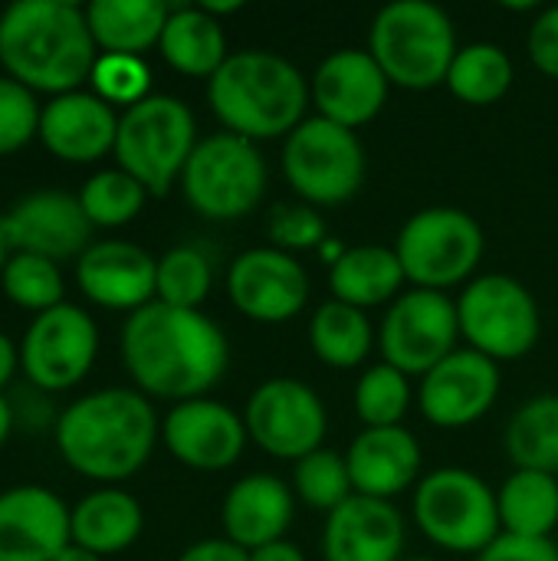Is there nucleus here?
<instances>
[{"label":"nucleus","instance_id":"obj_1","mask_svg":"<svg viewBox=\"0 0 558 561\" xmlns=\"http://www.w3.org/2000/svg\"><path fill=\"white\" fill-rule=\"evenodd\" d=\"M122 362L141 394L181 404L204 398L224 378L230 348L201 309L148 302L125 319Z\"/></svg>","mask_w":558,"mask_h":561},{"label":"nucleus","instance_id":"obj_2","mask_svg":"<svg viewBox=\"0 0 558 561\" xmlns=\"http://www.w3.org/2000/svg\"><path fill=\"white\" fill-rule=\"evenodd\" d=\"M95 49L86 7L69 0H16L0 13L3 76L30 92H76L95 69Z\"/></svg>","mask_w":558,"mask_h":561},{"label":"nucleus","instance_id":"obj_3","mask_svg":"<svg viewBox=\"0 0 558 561\" xmlns=\"http://www.w3.org/2000/svg\"><path fill=\"white\" fill-rule=\"evenodd\" d=\"M158 440L151 401L132 388H105L72 401L56 421L59 457L86 480L122 483L135 477Z\"/></svg>","mask_w":558,"mask_h":561},{"label":"nucleus","instance_id":"obj_4","mask_svg":"<svg viewBox=\"0 0 558 561\" xmlns=\"http://www.w3.org/2000/svg\"><path fill=\"white\" fill-rule=\"evenodd\" d=\"M207 102L220 125L240 138L289 135L309 105V82L280 53L243 49L207 79Z\"/></svg>","mask_w":558,"mask_h":561},{"label":"nucleus","instance_id":"obj_5","mask_svg":"<svg viewBox=\"0 0 558 561\" xmlns=\"http://www.w3.org/2000/svg\"><path fill=\"white\" fill-rule=\"evenodd\" d=\"M368 53L391 85L434 89L447 82L457 56V33L451 16L428 0H395L378 10L368 36Z\"/></svg>","mask_w":558,"mask_h":561},{"label":"nucleus","instance_id":"obj_6","mask_svg":"<svg viewBox=\"0 0 558 561\" xmlns=\"http://www.w3.org/2000/svg\"><path fill=\"white\" fill-rule=\"evenodd\" d=\"M197 148V128L191 108L174 95H148L118 115L115 158L148 194L161 197L184 174L187 158Z\"/></svg>","mask_w":558,"mask_h":561},{"label":"nucleus","instance_id":"obj_7","mask_svg":"<svg viewBox=\"0 0 558 561\" xmlns=\"http://www.w3.org/2000/svg\"><path fill=\"white\" fill-rule=\"evenodd\" d=\"M181 187L187 204L207 220H237L260 207L266 164L257 141L234 131L201 138L184 164Z\"/></svg>","mask_w":558,"mask_h":561},{"label":"nucleus","instance_id":"obj_8","mask_svg":"<svg viewBox=\"0 0 558 561\" xmlns=\"http://www.w3.org/2000/svg\"><path fill=\"white\" fill-rule=\"evenodd\" d=\"M414 523L447 552L480 556L503 536L497 493L460 467H444L421 480L414 493Z\"/></svg>","mask_w":558,"mask_h":561},{"label":"nucleus","instance_id":"obj_9","mask_svg":"<svg viewBox=\"0 0 558 561\" xmlns=\"http://www.w3.org/2000/svg\"><path fill=\"white\" fill-rule=\"evenodd\" d=\"M283 174L312 207L345 204L365 181V148L352 128L329 118H303L283 145Z\"/></svg>","mask_w":558,"mask_h":561},{"label":"nucleus","instance_id":"obj_10","mask_svg":"<svg viewBox=\"0 0 558 561\" xmlns=\"http://www.w3.org/2000/svg\"><path fill=\"white\" fill-rule=\"evenodd\" d=\"M395 253L405 279L444 293L474 276L483 256V230L460 207H428L401 227Z\"/></svg>","mask_w":558,"mask_h":561},{"label":"nucleus","instance_id":"obj_11","mask_svg":"<svg viewBox=\"0 0 558 561\" xmlns=\"http://www.w3.org/2000/svg\"><path fill=\"white\" fill-rule=\"evenodd\" d=\"M460 335L490 362H516L539 342V306L533 293L503 273L467 283L457 299Z\"/></svg>","mask_w":558,"mask_h":561},{"label":"nucleus","instance_id":"obj_12","mask_svg":"<svg viewBox=\"0 0 558 561\" xmlns=\"http://www.w3.org/2000/svg\"><path fill=\"white\" fill-rule=\"evenodd\" d=\"M457 302L434 289H408L391 302L382 322V355L385 365L401 375H428L457 352Z\"/></svg>","mask_w":558,"mask_h":561},{"label":"nucleus","instance_id":"obj_13","mask_svg":"<svg viewBox=\"0 0 558 561\" xmlns=\"http://www.w3.org/2000/svg\"><path fill=\"white\" fill-rule=\"evenodd\" d=\"M99 355V329L79 306L39 312L20 342V368L39 391L76 388Z\"/></svg>","mask_w":558,"mask_h":561},{"label":"nucleus","instance_id":"obj_14","mask_svg":"<svg viewBox=\"0 0 558 561\" xmlns=\"http://www.w3.org/2000/svg\"><path fill=\"white\" fill-rule=\"evenodd\" d=\"M247 434L276 460H303L322 447L329 421L319 394L296 378L260 385L243 411Z\"/></svg>","mask_w":558,"mask_h":561},{"label":"nucleus","instance_id":"obj_15","mask_svg":"<svg viewBox=\"0 0 558 561\" xmlns=\"http://www.w3.org/2000/svg\"><path fill=\"white\" fill-rule=\"evenodd\" d=\"M92 224L79 194L33 191L0 214V237L10 253H33L53 263L79 260L92 247Z\"/></svg>","mask_w":558,"mask_h":561},{"label":"nucleus","instance_id":"obj_16","mask_svg":"<svg viewBox=\"0 0 558 561\" xmlns=\"http://www.w3.org/2000/svg\"><path fill=\"white\" fill-rule=\"evenodd\" d=\"M227 293L247 319L276 325L303 312L309 299V276L293 260V253L257 247L230 263Z\"/></svg>","mask_w":558,"mask_h":561},{"label":"nucleus","instance_id":"obj_17","mask_svg":"<svg viewBox=\"0 0 558 561\" xmlns=\"http://www.w3.org/2000/svg\"><path fill=\"white\" fill-rule=\"evenodd\" d=\"M247 424L220 401H181L161 421V440L191 470H227L247 447Z\"/></svg>","mask_w":558,"mask_h":561},{"label":"nucleus","instance_id":"obj_18","mask_svg":"<svg viewBox=\"0 0 558 561\" xmlns=\"http://www.w3.org/2000/svg\"><path fill=\"white\" fill-rule=\"evenodd\" d=\"M500 394V368L474 348H457L424 375L421 411L434 427L460 431L477 424Z\"/></svg>","mask_w":558,"mask_h":561},{"label":"nucleus","instance_id":"obj_19","mask_svg":"<svg viewBox=\"0 0 558 561\" xmlns=\"http://www.w3.org/2000/svg\"><path fill=\"white\" fill-rule=\"evenodd\" d=\"M388 85V76L368 49H335L319 62L309 99L316 102L319 118L355 131L385 108Z\"/></svg>","mask_w":558,"mask_h":561},{"label":"nucleus","instance_id":"obj_20","mask_svg":"<svg viewBox=\"0 0 558 561\" xmlns=\"http://www.w3.org/2000/svg\"><path fill=\"white\" fill-rule=\"evenodd\" d=\"M72 510L46 486L0 493V561H53L69 542Z\"/></svg>","mask_w":558,"mask_h":561},{"label":"nucleus","instance_id":"obj_21","mask_svg":"<svg viewBox=\"0 0 558 561\" xmlns=\"http://www.w3.org/2000/svg\"><path fill=\"white\" fill-rule=\"evenodd\" d=\"M158 260L128 240H95L76 260V283L82 296L102 309L138 312L155 302Z\"/></svg>","mask_w":558,"mask_h":561},{"label":"nucleus","instance_id":"obj_22","mask_svg":"<svg viewBox=\"0 0 558 561\" xmlns=\"http://www.w3.org/2000/svg\"><path fill=\"white\" fill-rule=\"evenodd\" d=\"M118 112L102 102L95 92H66L53 95L39 115L43 148L69 164H92L102 154L115 151Z\"/></svg>","mask_w":558,"mask_h":561},{"label":"nucleus","instance_id":"obj_23","mask_svg":"<svg viewBox=\"0 0 558 561\" xmlns=\"http://www.w3.org/2000/svg\"><path fill=\"white\" fill-rule=\"evenodd\" d=\"M405 549V519L388 500L349 496L326 519V561H398Z\"/></svg>","mask_w":558,"mask_h":561},{"label":"nucleus","instance_id":"obj_24","mask_svg":"<svg viewBox=\"0 0 558 561\" xmlns=\"http://www.w3.org/2000/svg\"><path fill=\"white\" fill-rule=\"evenodd\" d=\"M349 477L358 496L391 500L405 493L421 473V447L411 431L398 427H365L349 454Z\"/></svg>","mask_w":558,"mask_h":561},{"label":"nucleus","instance_id":"obj_25","mask_svg":"<svg viewBox=\"0 0 558 561\" xmlns=\"http://www.w3.org/2000/svg\"><path fill=\"white\" fill-rule=\"evenodd\" d=\"M220 519L227 539L247 552L280 542L293 523V490L270 473L243 477L230 486Z\"/></svg>","mask_w":558,"mask_h":561},{"label":"nucleus","instance_id":"obj_26","mask_svg":"<svg viewBox=\"0 0 558 561\" xmlns=\"http://www.w3.org/2000/svg\"><path fill=\"white\" fill-rule=\"evenodd\" d=\"M141 526H145V513H141L138 500L115 486L82 496L69 516L72 546H79L99 559L125 552L141 536Z\"/></svg>","mask_w":558,"mask_h":561},{"label":"nucleus","instance_id":"obj_27","mask_svg":"<svg viewBox=\"0 0 558 561\" xmlns=\"http://www.w3.org/2000/svg\"><path fill=\"white\" fill-rule=\"evenodd\" d=\"M171 7L161 0H92L86 7L89 33L102 53L141 56L161 43Z\"/></svg>","mask_w":558,"mask_h":561},{"label":"nucleus","instance_id":"obj_28","mask_svg":"<svg viewBox=\"0 0 558 561\" xmlns=\"http://www.w3.org/2000/svg\"><path fill=\"white\" fill-rule=\"evenodd\" d=\"M158 49L171 69L194 79H210L230 56L220 20L201 7H174Z\"/></svg>","mask_w":558,"mask_h":561},{"label":"nucleus","instance_id":"obj_29","mask_svg":"<svg viewBox=\"0 0 558 561\" xmlns=\"http://www.w3.org/2000/svg\"><path fill=\"white\" fill-rule=\"evenodd\" d=\"M405 270L391 247H352L329 270L332 296L355 309H372L398 296Z\"/></svg>","mask_w":558,"mask_h":561},{"label":"nucleus","instance_id":"obj_30","mask_svg":"<svg viewBox=\"0 0 558 561\" xmlns=\"http://www.w3.org/2000/svg\"><path fill=\"white\" fill-rule=\"evenodd\" d=\"M497 506L506 536L549 539L558 526V480L553 473L516 470L497 493Z\"/></svg>","mask_w":558,"mask_h":561},{"label":"nucleus","instance_id":"obj_31","mask_svg":"<svg viewBox=\"0 0 558 561\" xmlns=\"http://www.w3.org/2000/svg\"><path fill=\"white\" fill-rule=\"evenodd\" d=\"M506 454L516 470L558 473V398L539 394L526 401L506 424Z\"/></svg>","mask_w":558,"mask_h":561},{"label":"nucleus","instance_id":"obj_32","mask_svg":"<svg viewBox=\"0 0 558 561\" xmlns=\"http://www.w3.org/2000/svg\"><path fill=\"white\" fill-rule=\"evenodd\" d=\"M309 345L329 368H358L372 352V322L362 309L332 299L316 309Z\"/></svg>","mask_w":558,"mask_h":561},{"label":"nucleus","instance_id":"obj_33","mask_svg":"<svg viewBox=\"0 0 558 561\" xmlns=\"http://www.w3.org/2000/svg\"><path fill=\"white\" fill-rule=\"evenodd\" d=\"M447 85L467 105H493L513 85V62L497 43H470L457 49Z\"/></svg>","mask_w":558,"mask_h":561},{"label":"nucleus","instance_id":"obj_34","mask_svg":"<svg viewBox=\"0 0 558 561\" xmlns=\"http://www.w3.org/2000/svg\"><path fill=\"white\" fill-rule=\"evenodd\" d=\"M145 201L148 191L122 168L92 174L79 191V204L92 227H125L141 214Z\"/></svg>","mask_w":558,"mask_h":561},{"label":"nucleus","instance_id":"obj_35","mask_svg":"<svg viewBox=\"0 0 558 561\" xmlns=\"http://www.w3.org/2000/svg\"><path fill=\"white\" fill-rule=\"evenodd\" d=\"M3 296L30 312H49L62 306V273L59 263L33 253H10L3 273H0Z\"/></svg>","mask_w":558,"mask_h":561},{"label":"nucleus","instance_id":"obj_36","mask_svg":"<svg viewBox=\"0 0 558 561\" xmlns=\"http://www.w3.org/2000/svg\"><path fill=\"white\" fill-rule=\"evenodd\" d=\"M210 260L197 247H174L158 260L155 276V302L174 309H197L210 293Z\"/></svg>","mask_w":558,"mask_h":561},{"label":"nucleus","instance_id":"obj_37","mask_svg":"<svg viewBox=\"0 0 558 561\" xmlns=\"http://www.w3.org/2000/svg\"><path fill=\"white\" fill-rule=\"evenodd\" d=\"M293 486H296V496L309 510H319V513H335L349 496H355L345 457H339L335 450H326V447L296 460Z\"/></svg>","mask_w":558,"mask_h":561},{"label":"nucleus","instance_id":"obj_38","mask_svg":"<svg viewBox=\"0 0 558 561\" xmlns=\"http://www.w3.org/2000/svg\"><path fill=\"white\" fill-rule=\"evenodd\" d=\"M411 401L408 375L391 365H372L355 385V414L365 427H398Z\"/></svg>","mask_w":558,"mask_h":561},{"label":"nucleus","instance_id":"obj_39","mask_svg":"<svg viewBox=\"0 0 558 561\" xmlns=\"http://www.w3.org/2000/svg\"><path fill=\"white\" fill-rule=\"evenodd\" d=\"M95 95L102 102L115 105H138L141 99H148V85H151V69L145 66L141 56H115V53H99L95 69L89 76Z\"/></svg>","mask_w":558,"mask_h":561},{"label":"nucleus","instance_id":"obj_40","mask_svg":"<svg viewBox=\"0 0 558 561\" xmlns=\"http://www.w3.org/2000/svg\"><path fill=\"white\" fill-rule=\"evenodd\" d=\"M39 115L43 105L36 102V92L10 76H0V158L39 138Z\"/></svg>","mask_w":558,"mask_h":561},{"label":"nucleus","instance_id":"obj_41","mask_svg":"<svg viewBox=\"0 0 558 561\" xmlns=\"http://www.w3.org/2000/svg\"><path fill=\"white\" fill-rule=\"evenodd\" d=\"M270 240L276 250L289 253V250H312L322 247L326 237V220L312 204H280L270 214Z\"/></svg>","mask_w":558,"mask_h":561},{"label":"nucleus","instance_id":"obj_42","mask_svg":"<svg viewBox=\"0 0 558 561\" xmlns=\"http://www.w3.org/2000/svg\"><path fill=\"white\" fill-rule=\"evenodd\" d=\"M529 59L539 72L558 79V3L543 10L529 26Z\"/></svg>","mask_w":558,"mask_h":561},{"label":"nucleus","instance_id":"obj_43","mask_svg":"<svg viewBox=\"0 0 558 561\" xmlns=\"http://www.w3.org/2000/svg\"><path fill=\"white\" fill-rule=\"evenodd\" d=\"M477 561H558V546L553 539H520L503 533L477 556Z\"/></svg>","mask_w":558,"mask_h":561},{"label":"nucleus","instance_id":"obj_44","mask_svg":"<svg viewBox=\"0 0 558 561\" xmlns=\"http://www.w3.org/2000/svg\"><path fill=\"white\" fill-rule=\"evenodd\" d=\"M178 561H250V552L234 546L230 539H204L184 549Z\"/></svg>","mask_w":558,"mask_h":561},{"label":"nucleus","instance_id":"obj_45","mask_svg":"<svg viewBox=\"0 0 558 561\" xmlns=\"http://www.w3.org/2000/svg\"><path fill=\"white\" fill-rule=\"evenodd\" d=\"M250 561H306V556H303V549L296 542L280 539V542H270L263 549H253Z\"/></svg>","mask_w":558,"mask_h":561},{"label":"nucleus","instance_id":"obj_46","mask_svg":"<svg viewBox=\"0 0 558 561\" xmlns=\"http://www.w3.org/2000/svg\"><path fill=\"white\" fill-rule=\"evenodd\" d=\"M16 365H20V348L13 345V339L7 332H0V391L10 385Z\"/></svg>","mask_w":558,"mask_h":561},{"label":"nucleus","instance_id":"obj_47","mask_svg":"<svg viewBox=\"0 0 558 561\" xmlns=\"http://www.w3.org/2000/svg\"><path fill=\"white\" fill-rule=\"evenodd\" d=\"M201 10H207V13H210V16L217 20V16H224V13H237V10H240V0H230V3L204 0V3H201Z\"/></svg>","mask_w":558,"mask_h":561},{"label":"nucleus","instance_id":"obj_48","mask_svg":"<svg viewBox=\"0 0 558 561\" xmlns=\"http://www.w3.org/2000/svg\"><path fill=\"white\" fill-rule=\"evenodd\" d=\"M53 561H102V559L69 542V546H66V549H62V552H59V556H56V559H53Z\"/></svg>","mask_w":558,"mask_h":561},{"label":"nucleus","instance_id":"obj_49","mask_svg":"<svg viewBox=\"0 0 558 561\" xmlns=\"http://www.w3.org/2000/svg\"><path fill=\"white\" fill-rule=\"evenodd\" d=\"M10 427H13V411H10L7 398L0 394V447H3L7 437H10Z\"/></svg>","mask_w":558,"mask_h":561},{"label":"nucleus","instance_id":"obj_50","mask_svg":"<svg viewBox=\"0 0 558 561\" xmlns=\"http://www.w3.org/2000/svg\"><path fill=\"white\" fill-rule=\"evenodd\" d=\"M7 260H10V247H7L3 237H0V273H3V266H7Z\"/></svg>","mask_w":558,"mask_h":561},{"label":"nucleus","instance_id":"obj_51","mask_svg":"<svg viewBox=\"0 0 558 561\" xmlns=\"http://www.w3.org/2000/svg\"><path fill=\"white\" fill-rule=\"evenodd\" d=\"M411 561H434V559H411Z\"/></svg>","mask_w":558,"mask_h":561}]
</instances>
